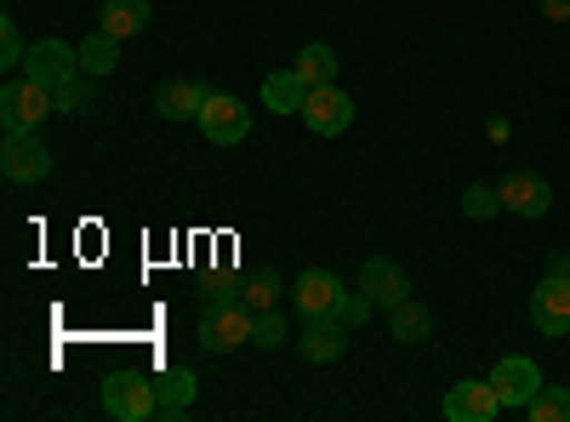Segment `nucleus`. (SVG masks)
I'll return each instance as SVG.
<instances>
[{
  "label": "nucleus",
  "instance_id": "1",
  "mask_svg": "<svg viewBox=\"0 0 570 422\" xmlns=\"http://www.w3.org/2000/svg\"><path fill=\"white\" fill-rule=\"evenodd\" d=\"M46 115H58V91L40 86V80H12L7 91H0V126L7 131H40Z\"/></svg>",
  "mask_w": 570,
  "mask_h": 422
},
{
  "label": "nucleus",
  "instance_id": "2",
  "mask_svg": "<svg viewBox=\"0 0 570 422\" xmlns=\"http://www.w3.org/2000/svg\"><path fill=\"white\" fill-rule=\"evenodd\" d=\"M252 325H257V314L240 297H234V303H206V314H200V349L206 354L240 349V343H252Z\"/></svg>",
  "mask_w": 570,
  "mask_h": 422
},
{
  "label": "nucleus",
  "instance_id": "3",
  "mask_svg": "<svg viewBox=\"0 0 570 422\" xmlns=\"http://www.w3.org/2000/svg\"><path fill=\"white\" fill-rule=\"evenodd\" d=\"M104 411H109V416H126V422L160 416L155 377H142V371H109V383H104Z\"/></svg>",
  "mask_w": 570,
  "mask_h": 422
},
{
  "label": "nucleus",
  "instance_id": "4",
  "mask_svg": "<svg viewBox=\"0 0 570 422\" xmlns=\"http://www.w3.org/2000/svg\"><path fill=\"white\" fill-rule=\"evenodd\" d=\"M531 320L542 337H570V274L564 268H548L531 292Z\"/></svg>",
  "mask_w": 570,
  "mask_h": 422
},
{
  "label": "nucleus",
  "instance_id": "5",
  "mask_svg": "<svg viewBox=\"0 0 570 422\" xmlns=\"http://www.w3.org/2000/svg\"><path fill=\"white\" fill-rule=\"evenodd\" d=\"M0 171L7 183H40L52 171V149L40 144V131H7V144H0Z\"/></svg>",
  "mask_w": 570,
  "mask_h": 422
},
{
  "label": "nucleus",
  "instance_id": "6",
  "mask_svg": "<svg viewBox=\"0 0 570 422\" xmlns=\"http://www.w3.org/2000/svg\"><path fill=\"white\" fill-rule=\"evenodd\" d=\"M303 120H308L314 137H343V131L354 126V98H348L337 80H331V86H314L308 104H303Z\"/></svg>",
  "mask_w": 570,
  "mask_h": 422
},
{
  "label": "nucleus",
  "instance_id": "7",
  "mask_svg": "<svg viewBox=\"0 0 570 422\" xmlns=\"http://www.w3.org/2000/svg\"><path fill=\"white\" fill-rule=\"evenodd\" d=\"M200 131H206V144H246L252 109L234 98V91H212L206 109H200Z\"/></svg>",
  "mask_w": 570,
  "mask_h": 422
},
{
  "label": "nucleus",
  "instance_id": "8",
  "mask_svg": "<svg viewBox=\"0 0 570 422\" xmlns=\"http://www.w3.org/2000/svg\"><path fill=\"white\" fill-rule=\"evenodd\" d=\"M343 292H348V286H343V279L331 274V268H303L297 286H292V303H297L303 320H325V314H337Z\"/></svg>",
  "mask_w": 570,
  "mask_h": 422
},
{
  "label": "nucleus",
  "instance_id": "9",
  "mask_svg": "<svg viewBox=\"0 0 570 422\" xmlns=\"http://www.w3.org/2000/svg\"><path fill=\"white\" fill-rule=\"evenodd\" d=\"M491 383H497V394H502V411H525V405L537 400V389H542V371H537V360H525V354H508V360L491 371Z\"/></svg>",
  "mask_w": 570,
  "mask_h": 422
},
{
  "label": "nucleus",
  "instance_id": "10",
  "mask_svg": "<svg viewBox=\"0 0 570 422\" xmlns=\"http://www.w3.org/2000/svg\"><path fill=\"white\" fill-rule=\"evenodd\" d=\"M497 195H502V212H513V217H548V206H553V189L537 177V171H508L502 183H497Z\"/></svg>",
  "mask_w": 570,
  "mask_h": 422
},
{
  "label": "nucleus",
  "instance_id": "11",
  "mask_svg": "<svg viewBox=\"0 0 570 422\" xmlns=\"http://www.w3.org/2000/svg\"><path fill=\"white\" fill-rule=\"evenodd\" d=\"M23 75H29V80H40V86H52V91H58L63 80H75V75H80V52H75V46H69V40H40V46H35V52L23 58Z\"/></svg>",
  "mask_w": 570,
  "mask_h": 422
},
{
  "label": "nucleus",
  "instance_id": "12",
  "mask_svg": "<svg viewBox=\"0 0 570 422\" xmlns=\"http://www.w3.org/2000/svg\"><path fill=\"white\" fill-rule=\"evenodd\" d=\"M502 411V394H497V383L485 377H468V383H456L451 394H445V416L451 422H491Z\"/></svg>",
  "mask_w": 570,
  "mask_h": 422
},
{
  "label": "nucleus",
  "instance_id": "13",
  "mask_svg": "<svg viewBox=\"0 0 570 422\" xmlns=\"http://www.w3.org/2000/svg\"><path fill=\"white\" fill-rule=\"evenodd\" d=\"M360 292L376 303V308H394L400 297H411V274L394 263V257H371L360 268Z\"/></svg>",
  "mask_w": 570,
  "mask_h": 422
},
{
  "label": "nucleus",
  "instance_id": "14",
  "mask_svg": "<svg viewBox=\"0 0 570 422\" xmlns=\"http://www.w3.org/2000/svg\"><path fill=\"white\" fill-rule=\"evenodd\" d=\"M308 332L297 337V349H303V360L308 365H331V360H343V349H348V325L337 320V314H325V320H303Z\"/></svg>",
  "mask_w": 570,
  "mask_h": 422
},
{
  "label": "nucleus",
  "instance_id": "15",
  "mask_svg": "<svg viewBox=\"0 0 570 422\" xmlns=\"http://www.w3.org/2000/svg\"><path fill=\"white\" fill-rule=\"evenodd\" d=\"M206 98H212V91L195 86V80H160L155 86V115L160 120H200Z\"/></svg>",
  "mask_w": 570,
  "mask_h": 422
},
{
  "label": "nucleus",
  "instance_id": "16",
  "mask_svg": "<svg viewBox=\"0 0 570 422\" xmlns=\"http://www.w3.org/2000/svg\"><path fill=\"white\" fill-rule=\"evenodd\" d=\"M303 104H308V86H303L297 69L263 75V109H274V115H303Z\"/></svg>",
  "mask_w": 570,
  "mask_h": 422
},
{
  "label": "nucleus",
  "instance_id": "17",
  "mask_svg": "<svg viewBox=\"0 0 570 422\" xmlns=\"http://www.w3.org/2000/svg\"><path fill=\"white\" fill-rule=\"evenodd\" d=\"M98 29H104V35H115V40L142 35V29H149V0H104Z\"/></svg>",
  "mask_w": 570,
  "mask_h": 422
},
{
  "label": "nucleus",
  "instance_id": "18",
  "mask_svg": "<svg viewBox=\"0 0 570 422\" xmlns=\"http://www.w3.org/2000/svg\"><path fill=\"white\" fill-rule=\"evenodd\" d=\"M155 400H160V416H183L188 405H195V371L188 365H171L155 377Z\"/></svg>",
  "mask_w": 570,
  "mask_h": 422
},
{
  "label": "nucleus",
  "instance_id": "19",
  "mask_svg": "<svg viewBox=\"0 0 570 422\" xmlns=\"http://www.w3.org/2000/svg\"><path fill=\"white\" fill-rule=\"evenodd\" d=\"M389 332H394L400 343H428V332H434V314H428V303H416V297H400V303L389 308Z\"/></svg>",
  "mask_w": 570,
  "mask_h": 422
},
{
  "label": "nucleus",
  "instance_id": "20",
  "mask_svg": "<svg viewBox=\"0 0 570 422\" xmlns=\"http://www.w3.org/2000/svg\"><path fill=\"white\" fill-rule=\"evenodd\" d=\"M292 69L303 75V86H308V91H314V86H331V80H337V52H331L325 40H308L303 52H297V63H292Z\"/></svg>",
  "mask_w": 570,
  "mask_h": 422
},
{
  "label": "nucleus",
  "instance_id": "21",
  "mask_svg": "<svg viewBox=\"0 0 570 422\" xmlns=\"http://www.w3.org/2000/svg\"><path fill=\"white\" fill-rule=\"evenodd\" d=\"M120 63V40L115 35H91V40H80V75H91V80H104L109 69Z\"/></svg>",
  "mask_w": 570,
  "mask_h": 422
},
{
  "label": "nucleus",
  "instance_id": "22",
  "mask_svg": "<svg viewBox=\"0 0 570 422\" xmlns=\"http://www.w3.org/2000/svg\"><path fill=\"white\" fill-rule=\"evenodd\" d=\"M525 416L531 422H570V389L564 383H542L537 400L525 405Z\"/></svg>",
  "mask_w": 570,
  "mask_h": 422
},
{
  "label": "nucleus",
  "instance_id": "23",
  "mask_svg": "<svg viewBox=\"0 0 570 422\" xmlns=\"http://www.w3.org/2000/svg\"><path fill=\"white\" fill-rule=\"evenodd\" d=\"M274 297H279V274L263 263L252 279H240V303L252 308V314H263V308H274Z\"/></svg>",
  "mask_w": 570,
  "mask_h": 422
},
{
  "label": "nucleus",
  "instance_id": "24",
  "mask_svg": "<svg viewBox=\"0 0 570 422\" xmlns=\"http://www.w3.org/2000/svg\"><path fill=\"white\" fill-rule=\"evenodd\" d=\"M462 212L480 223V217H491V212H502V195L491 189V183H468V195H462Z\"/></svg>",
  "mask_w": 570,
  "mask_h": 422
},
{
  "label": "nucleus",
  "instance_id": "25",
  "mask_svg": "<svg viewBox=\"0 0 570 422\" xmlns=\"http://www.w3.org/2000/svg\"><path fill=\"white\" fill-rule=\"evenodd\" d=\"M86 80H91V75H86ZM86 80L75 75V80L58 86V115H86V109H91V86H86Z\"/></svg>",
  "mask_w": 570,
  "mask_h": 422
},
{
  "label": "nucleus",
  "instance_id": "26",
  "mask_svg": "<svg viewBox=\"0 0 570 422\" xmlns=\"http://www.w3.org/2000/svg\"><path fill=\"white\" fill-rule=\"evenodd\" d=\"M23 35H18V23L12 18H0V69H23Z\"/></svg>",
  "mask_w": 570,
  "mask_h": 422
},
{
  "label": "nucleus",
  "instance_id": "27",
  "mask_svg": "<svg viewBox=\"0 0 570 422\" xmlns=\"http://www.w3.org/2000/svg\"><path fill=\"white\" fill-rule=\"evenodd\" d=\"M285 337H292V332H285V320H279L274 308H263L257 325H252V343H257V349H279Z\"/></svg>",
  "mask_w": 570,
  "mask_h": 422
},
{
  "label": "nucleus",
  "instance_id": "28",
  "mask_svg": "<svg viewBox=\"0 0 570 422\" xmlns=\"http://www.w3.org/2000/svg\"><path fill=\"white\" fill-rule=\"evenodd\" d=\"M376 314V303L365 297V292H343V303H337V320L348 325V332H360V325Z\"/></svg>",
  "mask_w": 570,
  "mask_h": 422
},
{
  "label": "nucleus",
  "instance_id": "29",
  "mask_svg": "<svg viewBox=\"0 0 570 422\" xmlns=\"http://www.w3.org/2000/svg\"><path fill=\"white\" fill-rule=\"evenodd\" d=\"M234 297H240V286H234L228 274H217L212 286H206V303H234Z\"/></svg>",
  "mask_w": 570,
  "mask_h": 422
},
{
  "label": "nucleus",
  "instance_id": "30",
  "mask_svg": "<svg viewBox=\"0 0 570 422\" xmlns=\"http://www.w3.org/2000/svg\"><path fill=\"white\" fill-rule=\"evenodd\" d=\"M542 18L548 23H570V0H542Z\"/></svg>",
  "mask_w": 570,
  "mask_h": 422
}]
</instances>
